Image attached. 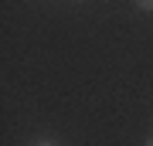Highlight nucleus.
Here are the masks:
<instances>
[{"label": "nucleus", "instance_id": "2", "mask_svg": "<svg viewBox=\"0 0 153 146\" xmlns=\"http://www.w3.org/2000/svg\"><path fill=\"white\" fill-rule=\"evenodd\" d=\"M38 146H51V143H38Z\"/></svg>", "mask_w": 153, "mask_h": 146}, {"label": "nucleus", "instance_id": "1", "mask_svg": "<svg viewBox=\"0 0 153 146\" xmlns=\"http://www.w3.org/2000/svg\"><path fill=\"white\" fill-rule=\"evenodd\" d=\"M136 4L143 7V10H153V0H136Z\"/></svg>", "mask_w": 153, "mask_h": 146}, {"label": "nucleus", "instance_id": "3", "mask_svg": "<svg viewBox=\"0 0 153 146\" xmlns=\"http://www.w3.org/2000/svg\"><path fill=\"white\" fill-rule=\"evenodd\" d=\"M146 146H153V139H150V143H146Z\"/></svg>", "mask_w": 153, "mask_h": 146}]
</instances>
